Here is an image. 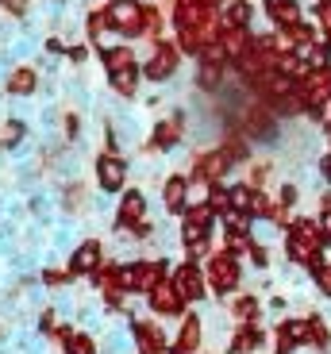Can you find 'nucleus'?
Returning <instances> with one entry per match:
<instances>
[{"instance_id": "obj_1", "label": "nucleus", "mask_w": 331, "mask_h": 354, "mask_svg": "<svg viewBox=\"0 0 331 354\" xmlns=\"http://www.w3.org/2000/svg\"><path fill=\"white\" fill-rule=\"evenodd\" d=\"M320 247H323V239H320V231H316V223L296 220L293 231H289V258H296V262H308V266L316 270V266L323 262V258H320Z\"/></svg>"}, {"instance_id": "obj_2", "label": "nucleus", "mask_w": 331, "mask_h": 354, "mask_svg": "<svg viewBox=\"0 0 331 354\" xmlns=\"http://www.w3.org/2000/svg\"><path fill=\"white\" fill-rule=\"evenodd\" d=\"M296 97L305 100L312 112H320L331 97V66H320V70H312L305 81H296Z\"/></svg>"}, {"instance_id": "obj_3", "label": "nucleus", "mask_w": 331, "mask_h": 354, "mask_svg": "<svg viewBox=\"0 0 331 354\" xmlns=\"http://www.w3.org/2000/svg\"><path fill=\"white\" fill-rule=\"evenodd\" d=\"M208 274H212V289L216 292H231L239 285V262H235L231 250H220V254L208 262Z\"/></svg>"}, {"instance_id": "obj_4", "label": "nucleus", "mask_w": 331, "mask_h": 354, "mask_svg": "<svg viewBox=\"0 0 331 354\" xmlns=\"http://www.w3.org/2000/svg\"><path fill=\"white\" fill-rule=\"evenodd\" d=\"M108 19H112V27H120L124 35H135V31H143V4L116 0V4L108 8Z\"/></svg>"}, {"instance_id": "obj_5", "label": "nucleus", "mask_w": 331, "mask_h": 354, "mask_svg": "<svg viewBox=\"0 0 331 354\" xmlns=\"http://www.w3.org/2000/svg\"><path fill=\"white\" fill-rule=\"evenodd\" d=\"M173 285H178V292L185 297V301H197V297H205V277H200L197 262H185L173 274Z\"/></svg>"}, {"instance_id": "obj_6", "label": "nucleus", "mask_w": 331, "mask_h": 354, "mask_svg": "<svg viewBox=\"0 0 331 354\" xmlns=\"http://www.w3.org/2000/svg\"><path fill=\"white\" fill-rule=\"evenodd\" d=\"M151 308L154 312H166V316H178V312L185 308V297L178 292V285H173V281H162L158 289L151 292Z\"/></svg>"}, {"instance_id": "obj_7", "label": "nucleus", "mask_w": 331, "mask_h": 354, "mask_svg": "<svg viewBox=\"0 0 331 354\" xmlns=\"http://www.w3.org/2000/svg\"><path fill=\"white\" fill-rule=\"evenodd\" d=\"M308 339H312L308 319H289V324H281V331H278V354H289L293 346L308 343Z\"/></svg>"}, {"instance_id": "obj_8", "label": "nucleus", "mask_w": 331, "mask_h": 354, "mask_svg": "<svg viewBox=\"0 0 331 354\" xmlns=\"http://www.w3.org/2000/svg\"><path fill=\"white\" fill-rule=\"evenodd\" d=\"M131 331H135V343H139V354H162V351H166V339H162V331L154 328V324L135 319Z\"/></svg>"}, {"instance_id": "obj_9", "label": "nucleus", "mask_w": 331, "mask_h": 354, "mask_svg": "<svg viewBox=\"0 0 331 354\" xmlns=\"http://www.w3.org/2000/svg\"><path fill=\"white\" fill-rule=\"evenodd\" d=\"M173 70H178V46H166V43H162V46H158V54L151 58V66H146V77L166 81Z\"/></svg>"}, {"instance_id": "obj_10", "label": "nucleus", "mask_w": 331, "mask_h": 354, "mask_svg": "<svg viewBox=\"0 0 331 354\" xmlns=\"http://www.w3.org/2000/svg\"><path fill=\"white\" fill-rule=\"evenodd\" d=\"M124 162L116 158V154H104V158L97 162V177H100V185L108 189V193H116L120 185H124Z\"/></svg>"}, {"instance_id": "obj_11", "label": "nucleus", "mask_w": 331, "mask_h": 354, "mask_svg": "<svg viewBox=\"0 0 331 354\" xmlns=\"http://www.w3.org/2000/svg\"><path fill=\"white\" fill-rule=\"evenodd\" d=\"M227 166H231V154H227V151L200 154V158H197V177H200V181H216Z\"/></svg>"}, {"instance_id": "obj_12", "label": "nucleus", "mask_w": 331, "mask_h": 354, "mask_svg": "<svg viewBox=\"0 0 331 354\" xmlns=\"http://www.w3.org/2000/svg\"><path fill=\"white\" fill-rule=\"evenodd\" d=\"M266 12L269 19L278 27H296L301 24V8H296V0H266Z\"/></svg>"}, {"instance_id": "obj_13", "label": "nucleus", "mask_w": 331, "mask_h": 354, "mask_svg": "<svg viewBox=\"0 0 331 354\" xmlns=\"http://www.w3.org/2000/svg\"><path fill=\"white\" fill-rule=\"evenodd\" d=\"M70 266H73V274H93V270L100 266V247L97 243H81Z\"/></svg>"}, {"instance_id": "obj_14", "label": "nucleus", "mask_w": 331, "mask_h": 354, "mask_svg": "<svg viewBox=\"0 0 331 354\" xmlns=\"http://www.w3.org/2000/svg\"><path fill=\"white\" fill-rule=\"evenodd\" d=\"M162 285V266L158 262H143L135 270V289L139 292H154Z\"/></svg>"}, {"instance_id": "obj_15", "label": "nucleus", "mask_w": 331, "mask_h": 354, "mask_svg": "<svg viewBox=\"0 0 331 354\" xmlns=\"http://www.w3.org/2000/svg\"><path fill=\"white\" fill-rule=\"evenodd\" d=\"M197 346H200V324H197V316H189L185 328H181L178 346H173V354H197Z\"/></svg>"}, {"instance_id": "obj_16", "label": "nucleus", "mask_w": 331, "mask_h": 354, "mask_svg": "<svg viewBox=\"0 0 331 354\" xmlns=\"http://www.w3.org/2000/svg\"><path fill=\"white\" fill-rule=\"evenodd\" d=\"M143 196L139 193H127L124 204H120V227H131V223H139V216H143Z\"/></svg>"}, {"instance_id": "obj_17", "label": "nucleus", "mask_w": 331, "mask_h": 354, "mask_svg": "<svg viewBox=\"0 0 331 354\" xmlns=\"http://www.w3.org/2000/svg\"><path fill=\"white\" fill-rule=\"evenodd\" d=\"M185 193H189L185 177H170V181H166V208H170V212H181V208H185Z\"/></svg>"}, {"instance_id": "obj_18", "label": "nucleus", "mask_w": 331, "mask_h": 354, "mask_svg": "<svg viewBox=\"0 0 331 354\" xmlns=\"http://www.w3.org/2000/svg\"><path fill=\"white\" fill-rule=\"evenodd\" d=\"M251 24V4L247 0H235V4H227L224 12V31H235V27H247Z\"/></svg>"}, {"instance_id": "obj_19", "label": "nucleus", "mask_w": 331, "mask_h": 354, "mask_svg": "<svg viewBox=\"0 0 331 354\" xmlns=\"http://www.w3.org/2000/svg\"><path fill=\"white\" fill-rule=\"evenodd\" d=\"M104 66H108L112 73H116V70H131V66H135V50H127V46L104 50Z\"/></svg>"}, {"instance_id": "obj_20", "label": "nucleus", "mask_w": 331, "mask_h": 354, "mask_svg": "<svg viewBox=\"0 0 331 354\" xmlns=\"http://www.w3.org/2000/svg\"><path fill=\"white\" fill-rule=\"evenodd\" d=\"M258 343H262V331L254 328H243L239 331V339H235V354H251V351H258Z\"/></svg>"}, {"instance_id": "obj_21", "label": "nucleus", "mask_w": 331, "mask_h": 354, "mask_svg": "<svg viewBox=\"0 0 331 354\" xmlns=\"http://www.w3.org/2000/svg\"><path fill=\"white\" fill-rule=\"evenodd\" d=\"M181 131V120H170V124H158L154 127V147H173Z\"/></svg>"}, {"instance_id": "obj_22", "label": "nucleus", "mask_w": 331, "mask_h": 354, "mask_svg": "<svg viewBox=\"0 0 331 354\" xmlns=\"http://www.w3.org/2000/svg\"><path fill=\"white\" fill-rule=\"evenodd\" d=\"M62 339H66V351L70 354H97V346L85 335H77V331H62Z\"/></svg>"}, {"instance_id": "obj_23", "label": "nucleus", "mask_w": 331, "mask_h": 354, "mask_svg": "<svg viewBox=\"0 0 331 354\" xmlns=\"http://www.w3.org/2000/svg\"><path fill=\"white\" fill-rule=\"evenodd\" d=\"M135 85H139L135 66H131V70H116V73H112V88H116V93H135Z\"/></svg>"}, {"instance_id": "obj_24", "label": "nucleus", "mask_w": 331, "mask_h": 354, "mask_svg": "<svg viewBox=\"0 0 331 354\" xmlns=\"http://www.w3.org/2000/svg\"><path fill=\"white\" fill-rule=\"evenodd\" d=\"M8 88H12V93H19V97H27V93L35 88V73H31V70H16V73H12V81H8Z\"/></svg>"}, {"instance_id": "obj_25", "label": "nucleus", "mask_w": 331, "mask_h": 354, "mask_svg": "<svg viewBox=\"0 0 331 354\" xmlns=\"http://www.w3.org/2000/svg\"><path fill=\"white\" fill-rule=\"evenodd\" d=\"M251 204H254V189H247V185L231 189V208L235 212H251Z\"/></svg>"}, {"instance_id": "obj_26", "label": "nucleus", "mask_w": 331, "mask_h": 354, "mask_svg": "<svg viewBox=\"0 0 331 354\" xmlns=\"http://www.w3.org/2000/svg\"><path fill=\"white\" fill-rule=\"evenodd\" d=\"M208 204H212V212H231V193H224V189H220V185H216L212 189V196H208Z\"/></svg>"}, {"instance_id": "obj_27", "label": "nucleus", "mask_w": 331, "mask_h": 354, "mask_svg": "<svg viewBox=\"0 0 331 354\" xmlns=\"http://www.w3.org/2000/svg\"><path fill=\"white\" fill-rule=\"evenodd\" d=\"M312 274H316V285H320V292H323V297H331V262H320Z\"/></svg>"}, {"instance_id": "obj_28", "label": "nucleus", "mask_w": 331, "mask_h": 354, "mask_svg": "<svg viewBox=\"0 0 331 354\" xmlns=\"http://www.w3.org/2000/svg\"><path fill=\"white\" fill-rule=\"evenodd\" d=\"M19 135H23V124H4V131H0V147H12V142H19Z\"/></svg>"}, {"instance_id": "obj_29", "label": "nucleus", "mask_w": 331, "mask_h": 354, "mask_svg": "<svg viewBox=\"0 0 331 354\" xmlns=\"http://www.w3.org/2000/svg\"><path fill=\"white\" fill-rule=\"evenodd\" d=\"M254 308H258V301H254V297H239V301H235V316H239V319H251Z\"/></svg>"}, {"instance_id": "obj_30", "label": "nucleus", "mask_w": 331, "mask_h": 354, "mask_svg": "<svg viewBox=\"0 0 331 354\" xmlns=\"http://www.w3.org/2000/svg\"><path fill=\"white\" fill-rule=\"evenodd\" d=\"M104 27H112L108 12H93V19H89V35H93V39H100V31H104Z\"/></svg>"}, {"instance_id": "obj_31", "label": "nucleus", "mask_w": 331, "mask_h": 354, "mask_svg": "<svg viewBox=\"0 0 331 354\" xmlns=\"http://www.w3.org/2000/svg\"><path fill=\"white\" fill-rule=\"evenodd\" d=\"M308 331H312V339H308V343H316V346H328V328H323L320 319H308Z\"/></svg>"}, {"instance_id": "obj_32", "label": "nucleus", "mask_w": 331, "mask_h": 354, "mask_svg": "<svg viewBox=\"0 0 331 354\" xmlns=\"http://www.w3.org/2000/svg\"><path fill=\"white\" fill-rule=\"evenodd\" d=\"M224 223H227V227H231V235H243V231H247V220H243V216L235 212V208H231V212L224 216Z\"/></svg>"}, {"instance_id": "obj_33", "label": "nucleus", "mask_w": 331, "mask_h": 354, "mask_svg": "<svg viewBox=\"0 0 331 354\" xmlns=\"http://www.w3.org/2000/svg\"><path fill=\"white\" fill-rule=\"evenodd\" d=\"M143 31H158V8H143Z\"/></svg>"}, {"instance_id": "obj_34", "label": "nucleus", "mask_w": 331, "mask_h": 354, "mask_svg": "<svg viewBox=\"0 0 331 354\" xmlns=\"http://www.w3.org/2000/svg\"><path fill=\"white\" fill-rule=\"evenodd\" d=\"M320 239L331 243V208H323V216H320Z\"/></svg>"}, {"instance_id": "obj_35", "label": "nucleus", "mask_w": 331, "mask_h": 354, "mask_svg": "<svg viewBox=\"0 0 331 354\" xmlns=\"http://www.w3.org/2000/svg\"><path fill=\"white\" fill-rule=\"evenodd\" d=\"M0 4H4L12 16H23V12H27V0H0Z\"/></svg>"}, {"instance_id": "obj_36", "label": "nucleus", "mask_w": 331, "mask_h": 354, "mask_svg": "<svg viewBox=\"0 0 331 354\" xmlns=\"http://www.w3.org/2000/svg\"><path fill=\"white\" fill-rule=\"evenodd\" d=\"M320 12V24H323V31H328V43H331V4H323V8H316Z\"/></svg>"}, {"instance_id": "obj_37", "label": "nucleus", "mask_w": 331, "mask_h": 354, "mask_svg": "<svg viewBox=\"0 0 331 354\" xmlns=\"http://www.w3.org/2000/svg\"><path fill=\"white\" fill-rule=\"evenodd\" d=\"M220 81V66H205V85H216Z\"/></svg>"}, {"instance_id": "obj_38", "label": "nucleus", "mask_w": 331, "mask_h": 354, "mask_svg": "<svg viewBox=\"0 0 331 354\" xmlns=\"http://www.w3.org/2000/svg\"><path fill=\"white\" fill-rule=\"evenodd\" d=\"M293 201H296V189L285 185V189H281V204H285V208H293Z\"/></svg>"}, {"instance_id": "obj_39", "label": "nucleus", "mask_w": 331, "mask_h": 354, "mask_svg": "<svg viewBox=\"0 0 331 354\" xmlns=\"http://www.w3.org/2000/svg\"><path fill=\"white\" fill-rule=\"evenodd\" d=\"M251 258L254 266H266V247H251Z\"/></svg>"}, {"instance_id": "obj_40", "label": "nucleus", "mask_w": 331, "mask_h": 354, "mask_svg": "<svg viewBox=\"0 0 331 354\" xmlns=\"http://www.w3.org/2000/svg\"><path fill=\"white\" fill-rule=\"evenodd\" d=\"M266 174H269V166H254V169H251V177H254V181H258V185H262V181H266Z\"/></svg>"}, {"instance_id": "obj_41", "label": "nucleus", "mask_w": 331, "mask_h": 354, "mask_svg": "<svg viewBox=\"0 0 331 354\" xmlns=\"http://www.w3.org/2000/svg\"><path fill=\"white\" fill-rule=\"evenodd\" d=\"M66 196H70V201H66V204H70V208H81V189H70V193H66Z\"/></svg>"}, {"instance_id": "obj_42", "label": "nucleus", "mask_w": 331, "mask_h": 354, "mask_svg": "<svg viewBox=\"0 0 331 354\" xmlns=\"http://www.w3.org/2000/svg\"><path fill=\"white\" fill-rule=\"evenodd\" d=\"M323 177H328V181H331V154H328V158H323Z\"/></svg>"}]
</instances>
